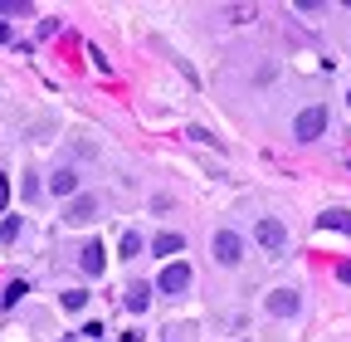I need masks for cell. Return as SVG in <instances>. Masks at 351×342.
Masks as SVG:
<instances>
[{"label":"cell","mask_w":351,"mask_h":342,"mask_svg":"<svg viewBox=\"0 0 351 342\" xmlns=\"http://www.w3.org/2000/svg\"><path fill=\"white\" fill-rule=\"evenodd\" d=\"M322 133H327V108H322V103L302 108V113H298V122H293V137H298V142H317Z\"/></svg>","instance_id":"1"},{"label":"cell","mask_w":351,"mask_h":342,"mask_svg":"<svg viewBox=\"0 0 351 342\" xmlns=\"http://www.w3.org/2000/svg\"><path fill=\"white\" fill-rule=\"evenodd\" d=\"M215 260H219V264H239V260H244V240H239L234 230H219V235H215Z\"/></svg>","instance_id":"3"},{"label":"cell","mask_w":351,"mask_h":342,"mask_svg":"<svg viewBox=\"0 0 351 342\" xmlns=\"http://www.w3.org/2000/svg\"><path fill=\"white\" fill-rule=\"evenodd\" d=\"M64 216H69V225H88V220L98 216V201H93V196H73Z\"/></svg>","instance_id":"7"},{"label":"cell","mask_w":351,"mask_h":342,"mask_svg":"<svg viewBox=\"0 0 351 342\" xmlns=\"http://www.w3.org/2000/svg\"><path fill=\"white\" fill-rule=\"evenodd\" d=\"M346 103H351V93H346Z\"/></svg>","instance_id":"20"},{"label":"cell","mask_w":351,"mask_h":342,"mask_svg":"<svg viewBox=\"0 0 351 342\" xmlns=\"http://www.w3.org/2000/svg\"><path fill=\"white\" fill-rule=\"evenodd\" d=\"M78 269H83L88 279H98V274L108 269V260H103V244H98V240H93V244H83V249H78Z\"/></svg>","instance_id":"5"},{"label":"cell","mask_w":351,"mask_h":342,"mask_svg":"<svg viewBox=\"0 0 351 342\" xmlns=\"http://www.w3.org/2000/svg\"><path fill=\"white\" fill-rule=\"evenodd\" d=\"M317 225H322V230H341V235H351V210H322Z\"/></svg>","instance_id":"8"},{"label":"cell","mask_w":351,"mask_h":342,"mask_svg":"<svg viewBox=\"0 0 351 342\" xmlns=\"http://www.w3.org/2000/svg\"><path fill=\"white\" fill-rule=\"evenodd\" d=\"M122 304H127L132 313H147V304H152V288H147V284H132V288H127V298H122Z\"/></svg>","instance_id":"10"},{"label":"cell","mask_w":351,"mask_h":342,"mask_svg":"<svg viewBox=\"0 0 351 342\" xmlns=\"http://www.w3.org/2000/svg\"><path fill=\"white\" fill-rule=\"evenodd\" d=\"M298 308H302V293H293V288H274L269 293V313L274 318H298Z\"/></svg>","instance_id":"4"},{"label":"cell","mask_w":351,"mask_h":342,"mask_svg":"<svg viewBox=\"0 0 351 342\" xmlns=\"http://www.w3.org/2000/svg\"><path fill=\"white\" fill-rule=\"evenodd\" d=\"M10 205V181H5V171H0V210Z\"/></svg>","instance_id":"17"},{"label":"cell","mask_w":351,"mask_h":342,"mask_svg":"<svg viewBox=\"0 0 351 342\" xmlns=\"http://www.w3.org/2000/svg\"><path fill=\"white\" fill-rule=\"evenodd\" d=\"M15 235H20V216H5V220H0V240H5V244H10Z\"/></svg>","instance_id":"15"},{"label":"cell","mask_w":351,"mask_h":342,"mask_svg":"<svg viewBox=\"0 0 351 342\" xmlns=\"http://www.w3.org/2000/svg\"><path fill=\"white\" fill-rule=\"evenodd\" d=\"M0 39H5V25H0Z\"/></svg>","instance_id":"18"},{"label":"cell","mask_w":351,"mask_h":342,"mask_svg":"<svg viewBox=\"0 0 351 342\" xmlns=\"http://www.w3.org/2000/svg\"><path fill=\"white\" fill-rule=\"evenodd\" d=\"M181 249H186L181 235H156L152 240V254H161V260H171V254H181Z\"/></svg>","instance_id":"9"},{"label":"cell","mask_w":351,"mask_h":342,"mask_svg":"<svg viewBox=\"0 0 351 342\" xmlns=\"http://www.w3.org/2000/svg\"><path fill=\"white\" fill-rule=\"evenodd\" d=\"M254 240H258L263 249H274V254H278V249L288 244V230H283V220H274V216H263V220L254 225Z\"/></svg>","instance_id":"2"},{"label":"cell","mask_w":351,"mask_h":342,"mask_svg":"<svg viewBox=\"0 0 351 342\" xmlns=\"http://www.w3.org/2000/svg\"><path fill=\"white\" fill-rule=\"evenodd\" d=\"M49 191H54V196H78V176H73V171H54Z\"/></svg>","instance_id":"11"},{"label":"cell","mask_w":351,"mask_h":342,"mask_svg":"<svg viewBox=\"0 0 351 342\" xmlns=\"http://www.w3.org/2000/svg\"><path fill=\"white\" fill-rule=\"evenodd\" d=\"M83 304H88V293H83V288H69V293H64V308H69V313H78Z\"/></svg>","instance_id":"14"},{"label":"cell","mask_w":351,"mask_h":342,"mask_svg":"<svg viewBox=\"0 0 351 342\" xmlns=\"http://www.w3.org/2000/svg\"><path fill=\"white\" fill-rule=\"evenodd\" d=\"M161 288L166 293H186L191 288V264H166L161 269Z\"/></svg>","instance_id":"6"},{"label":"cell","mask_w":351,"mask_h":342,"mask_svg":"<svg viewBox=\"0 0 351 342\" xmlns=\"http://www.w3.org/2000/svg\"><path fill=\"white\" fill-rule=\"evenodd\" d=\"M25 293H29V284H25V279H15V284H10L5 293H0V304H5V308H15V304H20Z\"/></svg>","instance_id":"12"},{"label":"cell","mask_w":351,"mask_h":342,"mask_svg":"<svg viewBox=\"0 0 351 342\" xmlns=\"http://www.w3.org/2000/svg\"><path fill=\"white\" fill-rule=\"evenodd\" d=\"M29 5H25V0H0V15H25Z\"/></svg>","instance_id":"16"},{"label":"cell","mask_w":351,"mask_h":342,"mask_svg":"<svg viewBox=\"0 0 351 342\" xmlns=\"http://www.w3.org/2000/svg\"><path fill=\"white\" fill-rule=\"evenodd\" d=\"M137 254H142V235L127 230V235H122V260H137Z\"/></svg>","instance_id":"13"},{"label":"cell","mask_w":351,"mask_h":342,"mask_svg":"<svg viewBox=\"0 0 351 342\" xmlns=\"http://www.w3.org/2000/svg\"><path fill=\"white\" fill-rule=\"evenodd\" d=\"M64 342H73V337H64Z\"/></svg>","instance_id":"19"}]
</instances>
